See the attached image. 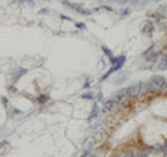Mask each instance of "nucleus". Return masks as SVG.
I'll use <instances>...</instances> for the list:
<instances>
[{"instance_id":"1","label":"nucleus","mask_w":167,"mask_h":157,"mask_svg":"<svg viewBox=\"0 0 167 157\" xmlns=\"http://www.w3.org/2000/svg\"><path fill=\"white\" fill-rule=\"evenodd\" d=\"M167 84V79L164 75H152L150 79L148 81V88H149V93H159L162 92L164 85Z\"/></svg>"},{"instance_id":"2","label":"nucleus","mask_w":167,"mask_h":157,"mask_svg":"<svg viewBox=\"0 0 167 157\" xmlns=\"http://www.w3.org/2000/svg\"><path fill=\"white\" fill-rule=\"evenodd\" d=\"M125 61H127V57H125V54H120V56H114L113 59H110V63H112V68L109 70L107 72L104 74L103 77H102V79H100V82H103V81H106V79L112 75V74L114 72H118V71H121V68H123V65L125 64Z\"/></svg>"},{"instance_id":"3","label":"nucleus","mask_w":167,"mask_h":157,"mask_svg":"<svg viewBox=\"0 0 167 157\" xmlns=\"http://www.w3.org/2000/svg\"><path fill=\"white\" fill-rule=\"evenodd\" d=\"M131 88V93H132V97H142L145 95L149 93V88H148V82H137L134 84Z\"/></svg>"},{"instance_id":"4","label":"nucleus","mask_w":167,"mask_h":157,"mask_svg":"<svg viewBox=\"0 0 167 157\" xmlns=\"http://www.w3.org/2000/svg\"><path fill=\"white\" fill-rule=\"evenodd\" d=\"M113 97H116L120 102V104H124V103H127L128 100H131L132 99V93H131V88L128 86V88H123V89H120L118 92H116L114 93Z\"/></svg>"},{"instance_id":"5","label":"nucleus","mask_w":167,"mask_h":157,"mask_svg":"<svg viewBox=\"0 0 167 157\" xmlns=\"http://www.w3.org/2000/svg\"><path fill=\"white\" fill-rule=\"evenodd\" d=\"M120 106V102H118L116 97H110V99H106L103 100V110L104 111H112L114 110L116 107Z\"/></svg>"},{"instance_id":"6","label":"nucleus","mask_w":167,"mask_h":157,"mask_svg":"<svg viewBox=\"0 0 167 157\" xmlns=\"http://www.w3.org/2000/svg\"><path fill=\"white\" fill-rule=\"evenodd\" d=\"M141 32H142L145 36H148V38H152L153 32H155V22H153V21H145V24H143Z\"/></svg>"},{"instance_id":"7","label":"nucleus","mask_w":167,"mask_h":157,"mask_svg":"<svg viewBox=\"0 0 167 157\" xmlns=\"http://www.w3.org/2000/svg\"><path fill=\"white\" fill-rule=\"evenodd\" d=\"M27 72H28V70H27V68H21V67H18V68L14 71V74H13V84L18 82L21 77H22V75H25Z\"/></svg>"},{"instance_id":"8","label":"nucleus","mask_w":167,"mask_h":157,"mask_svg":"<svg viewBox=\"0 0 167 157\" xmlns=\"http://www.w3.org/2000/svg\"><path fill=\"white\" fill-rule=\"evenodd\" d=\"M99 106H98V103H95L94 104V107H92V111H91V114H89V117H88V121L89 123H92L94 120H96V118L99 117Z\"/></svg>"},{"instance_id":"9","label":"nucleus","mask_w":167,"mask_h":157,"mask_svg":"<svg viewBox=\"0 0 167 157\" xmlns=\"http://www.w3.org/2000/svg\"><path fill=\"white\" fill-rule=\"evenodd\" d=\"M127 77H128V74L121 72V71H118V75L116 77V79H113V82H114L116 85L123 84V82H125V81H127Z\"/></svg>"},{"instance_id":"10","label":"nucleus","mask_w":167,"mask_h":157,"mask_svg":"<svg viewBox=\"0 0 167 157\" xmlns=\"http://www.w3.org/2000/svg\"><path fill=\"white\" fill-rule=\"evenodd\" d=\"M100 47H102V50H103V53L106 54V56H107L109 59H113L114 57V54H113V52H112V50L109 49L107 46H104V44H102V46H100Z\"/></svg>"},{"instance_id":"11","label":"nucleus","mask_w":167,"mask_h":157,"mask_svg":"<svg viewBox=\"0 0 167 157\" xmlns=\"http://www.w3.org/2000/svg\"><path fill=\"white\" fill-rule=\"evenodd\" d=\"M130 14H131V10H130V9H123V10H121V13H120V18H121V20H124V18H127Z\"/></svg>"},{"instance_id":"12","label":"nucleus","mask_w":167,"mask_h":157,"mask_svg":"<svg viewBox=\"0 0 167 157\" xmlns=\"http://www.w3.org/2000/svg\"><path fill=\"white\" fill-rule=\"evenodd\" d=\"M81 97H82L84 100H92L95 96H94V93H92V92H86V93H82V95H81Z\"/></svg>"},{"instance_id":"13","label":"nucleus","mask_w":167,"mask_h":157,"mask_svg":"<svg viewBox=\"0 0 167 157\" xmlns=\"http://www.w3.org/2000/svg\"><path fill=\"white\" fill-rule=\"evenodd\" d=\"M74 25H75V27H77L78 29H82V31L86 29V25L82 24V22H74Z\"/></svg>"},{"instance_id":"14","label":"nucleus","mask_w":167,"mask_h":157,"mask_svg":"<svg viewBox=\"0 0 167 157\" xmlns=\"http://www.w3.org/2000/svg\"><path fill=\"white\" fill-rule=\"evenodd\" d=\"M48 96H46V95H42V96H39V97H38V102H39V103H46V102H48Z\"/></svg>"},{"instance_id":"15","label":"nucleus","mask_w":167,"mask_h":157,"mask_svg":"<svg viewBox=\"0 0 167 157\" xmlns=\"http://www.w3.org/2000/svg\"><path fill=\"white\" fill-rule=\"evenodd\" d=\"M121 157H137V156H135V153H134L132 150H130V152H127V153H124V154H121Z\"/></svg>"},{"instance_id":"16","label":"nucleus","mask_w":167,"mask_h":157,"mask_svg":"<svg viewBox=\"0 0 167 157\" xmlns=\"http://www.w3.org/2000/svg\"><path fill=\"white\" fill-rule=\"evenodd\" d=\"M96 100H98V102H102V100H103V95H102V92H98V95H96Z\"/></svg>"},{"instance_id":"17","label":"nucleus","mask_w":167,"mask_h":157,"mask_svg":"<svg viewBox=\"0 0 167 157\" xmlns=\"http://www.w3.org/2000/svg\"><path fill=\"white\" fill-rule=\"evenodd\" d=\"M1 102H3V104H4V106H7V104H9V99L3 97V99H1Z\"/></svg>"},{"instance_id":"18","label":"nucleus","mask_w":167,"mask_h":157,"mask_svg":"<svg viewBox=\"0 0 167 157\" xmlns=\"http://www.w3.org/2000/svg\"><path fill=\"white\" fill-rule=\"evenodd\" d=\"M60 18H63V20H67V21H71V18H70V17H67V15H60Z\"/></svg>"},{"instance_id":"19","label":"nucleus","mask_w":167,"mask_h":157,"mask_svg":"<svg viewBox=\"0 0 167 157\" xmlns=\"http://www.w3.org/2000/svg\"><path fill=\"white\" fill-rule=\"evenodd\" d=\"M162 92H163V93H164V95H167V84L164 85V88H163V90H162Z\"/></svg>"},{"instance_id":"20","label":"nucleus","mask_w":167,"mask_h":157,"mask_svg":"<svg viewBox=\"0 0 167 157\" xmlns=\"http://www.w3.org/2000/svg\"><path fill=\"white\" fill-rule=\"evenodd\" d=\"M116 157H121V154H120V156H116Z\"/></svg>"}]
</instances>
